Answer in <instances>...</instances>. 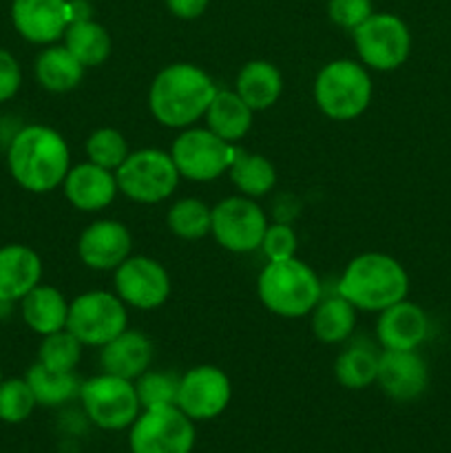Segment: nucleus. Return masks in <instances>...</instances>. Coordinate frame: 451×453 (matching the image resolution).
Here are the masks:
<instances>
[{
	"instance_id": "7ed1b4c3",
	"label": "nucleus",
	"mask_w": 451,
	"mask_h": 453,
	"mask_svg": "<svg viewBox=\"0 0 451 453\" xmlns=\"http://www.w3.org/2000/svg\"><path fill=\"white\" fill-rule=\"evenodd\" d=\"M336 292L358 312H383L389 305L407 299L409 274L398 259L385 252H363L345 265Z\"/></svg>"
},
{
	"instance_id": "7c9ffc66",
	"label": "nucleus",
	"mask_w": 451,
	"mask_h": 453,
	"mask_svg": "<svg viewBox=\"0 0 451 453\" xmlns=\"http://www.w3.org/2000/svg\"><path fill=\"white\" fill-rule=\"evenodd\" d=\"M378 352L365 345H349L334 363V376L345 389H365L376 385L378 374Z\"/></svg>"
},
{
	"instance_id": "f8f14e48",
	"label": "nucleus",
	"mask_w": 451,
	"mask_h": 453,
	"mask_svg": "<svg viewBox=\"0 0 451 453\" xmlns=\"http://www.w3.org/2000/svg\"><path fill=\"white\" fill-rule=\"evenodd\" d=\"M128 429L131 453H190L195 447V420L177 405L141 410Z\"/></svg>"
},
{
	"instance_id": "4468645a",
	"label": "nucleus",
	"mask_w": 451,
	"mask_h": 453,
	"mask_svg": "<svg viewBox=\"0 0 451 453\" xmlns=\"http://www.w3.org/2000/svg\"><path fill=\"white\" fill-rule=\"evenodd\" d=\"M233 398V383L217 365L190 367L180 376L177 407L195 423L212 420L224 414Z\"/></svg>"
},
{
	"instance_id": "ddd939ff",
	"label": "nucleus",
	"mask_w": 451,
	"mask_h": 453,
	"mask_svg": "<svg viewBox=\"0 0 451 453\" xmlns=\"http://www.w3.org/2000/svg\"><path fill=\"white\" fill-rule=\"evenodd\" d=\"M172 290L168 270L157 259L146 255H131L118 270H113V292L126 308L149 310L162 308Z\"/></svg>"
},
{
	"instance_id": "9b49d317",
	"label": "nucleus",
	"mask_w": 451,
	"mask_h": 453,
	"mask_svg": "<svg viewBox=\"0 0 451 453\" xmlns=\"http://www.w3.org/2000/svg\"><path fill=\"white\" fill-rule=\"evenodd\" d=\"M268 224L264 208L246 195H230L212 206L210 234L233 255H250L259 250Z\"/></svg>"
},
{
	"instance_id": "f704fd0d",
	"label": "nucleus",
	"mask_w": 451,
	"mask_h": 453,
	"mask_svg": "<svg viewBox=\"0 0 451 453\" xmlns=\"http://www.w3.org/2000/svg\"><path fill=\"white\" fill-rule=\"evenodd\" d=\"M38 407L27 379H3L0 383V420L7 425H20Z\"/></svg>"
},
{
	"instance_id": "6ab92c4d",
	"label": "nucleus",
	"mask_w": 451,
	"mask_h": 453,
	"mask_svg": "<svg viewBox=\"0 0 451 453\" xmlns=\"http://www.w3.org/2000/svg\"><path fill=\"white\" fill-rule=\"evenodd\" d=\"M429 330L427 312L407 299L385 308L376 319V339L383 349H418Z\"/></svg>"
},
{
	"instance_id": "f257e3e1",
	"label": "nucleus",
	"mask_w": 451,
	"mask_h": 453,
	"mask_svg": "<svg viewBox=\"0 0 451 453\" xmlns=\"http://www.w3.org/2000/svg\"><path fill=\"white\" fill-rule=\"evenodd\" d=\"M7 168L20 188L51 193L60 188L71 168L69 142L47 124H27L9 140Z\"/></svg>"
},
{
	"instance_id": "2eb2a0df",
	"label": "nucleus",
	"mask_w": 451,
	"mask_h": 453,
	"mask_svg": "<svg viewBox=\"0 0 451 453\" xmlns=\"http://www.w3.org/2000/svg\"><path fill=\"white\" fill-rule=\"evenodd\" d=\"M133 255V234L118 219H96L80 233L78 257L87 268L113 273Z\"/></svg>"
},
{
	"instance_id": "5701e85b",
	"label": "nucleus",
	"mask_w": 451,
	"mask_h": 453,
	"mask_svg": "<svg viewBox=\"0 0 451 453\" xmlns=\"http://www.w3.org/2000/svg\"><path fill=\"white\" fill-rule=\"evenodd\" d=\"M234 91L252 111H268L283 93V75L270 60H248L234 78Z\"/></svg>"
},
{
	"instance_id": "f3484780",
	"label": "nucleus",
	"mask_w": 451,
	"mask_h": 453,
	"mask_svg": "<svg viewBox=\"0 0 451 453\" xmlns=\"http://www.w3.org/2000/svg\"><path fill=\"white\" fill-rule=\"evenodd\" d=\"M376 385L392 401L411 403L427 392L429 367L416 349H383Z\"/></svg>"
},
{
	"instance_id": "a878e982",
	"label": "nucleus",
	"mask_w": 451,
	"mask_h": 453,
	"mask_svg": "<svg viewBox=\"0 0 451 453\" xmlns=\"http://www.w3.org/2000/svg\"><path fill=\"white\" fill-rule=\"evenodd\" d=\"M356 319L358 310L339 292L332 296H321L317 308L310 312L314 336L325 345L345 343L356 330Z\"/></svg>"
},
{
	"instance_id": "423d86ee",
	"label": "nucleus",
	"mask_w": 451,
	"mask_h": 453,
	"mask_svg": "<svg viewBox=\"0 0 451 453\" xmlns=\"http://www.w3.org/2000/svg\"><path fill=\"white\" fill-rule=\"evenodd\" d=\"M115 180L119 195L135 203L153 206L172 197L181 177L168 150L137 149L115 171Z\"/></svg>"
},
{
	"instance_id": "473e14b6",
	"label": "nucleus",
	"mask_w": 451,
	"mask_h": 453,
	"mask_svg": "<svg viewBox=\"0 0 451 453\" xmlns=\"http://www.w3.org/2000/svg\"><path fill=\"white\" fill-rule=\"evenodd\" d=\"M82 352L84 345L69 330H60L42 336L38 363L56 372H75V367L82 361Z\"/></svg>"
},
{
	"instance_id": "a19ab883",
	"label": "nucleus",
	"mask_w": 451,
	"mask_h": 453,
	"mask_svg": "<svg viewBox=\"0 0 451 453\" xmlns=\"http://www.w3.org/2000/svg\"><path fill=\"white\" fill-rule=\"evenodd\" d=\"M3 379H4V376H3V367H0V383H3Z\"/></svg>"
},
{
	"instance_id": "20e7f679",
	"label": "nucleus",
	"mask_w": 451,
	"mask_h": 453,
	"mask_svg": "<svg viewBox=\"0 0 451 453\" xmlns=\"http://www.w3.org/2000/svg\"><path fill=\"white\" fill-rule=\"evenodd\" d=\"M256 295L265 310L281 319L310 317L323 296V286L314 268L299 257L268 261L256 279Z\"/></svg>"
},
{
	"instance_id": "f03ea898",
	"label": "nucleus",
	"mask_w": 451,
	"mask_h": 453,
	"mask_svg": "<svg viewBox=\"0 0 451 453\" xmlns=\"http://www.w3.org/2000/svg\"><path fill=\"white\" fill-rule=\"evenodd\" d=\"M217 84L208 71L193 62H172L153 78L149 88V111L166 128L195 127L203 122Z\"/></svg>"
},
{
	"instance_id": "412c9836",
	"label": "nucleus",
	"mask_w": 451,
	"mask_h": 453,
	"mask_svg": "<svg viewBox=\"0 0 451 453\" xmlns=\"http://www.w3.org/2000/svg\"><path fill=\"white\" fill-rule=\"evenodd\" d=\"M42 283V259L25 243L0 248V299L20 303L35 286Z\"/></svg>"
},
{
	"instance_id": "e433bc0d",
	"label": "nucleus",
	"mask_w": 451,
	"mask_h": 453,
	"mask_svg": "<svg viewBox=\"0 0 451 453\" xmlns=\"http://www.w3.org/2000/svg\"><path fill=\"white\" fill-rule=\"evenodd\" d=\"M374 13L371 0H327V16L336 27L354 31Z\"/></svg>"
},
{
	"instance_id": "aec40b11",
	"label": "nucleus",
	"mask_w": 451,
	"mask_h": 453,
	"mask_svg": "<svg viewBox=\"0 0 451 453\" xmlns=\"http://www.w3.org/2000/svg\"><path fill=\"white\" fill-rule=\"evenodd\" d=\"M155 345L150 336L140 330H126L100 348V365L106 374L137 380L153 367Z\"/></svg>"
},
{
	"instance_id": "b1692460",
	"label": "nucleus",
	"mask_w": 451,
	"mask_h": 453,
	"mask_svg": "<svg viewBox=\"0 0 451 453\" xmlns=\"http://www.w3.org/2000/svg\"><path fill=\"white\" fill-rule=\"evenodd\" d=\"M69 303L71 301H66V296L57 288L40 283L20 301L22 321L38 336L66 330Z\"/></svg>"
},
{
	"instance_id": "c85d7f7f",
	"label": "nucleus",
	"mask_w": 451,
	"mask_h": 453,
	"mask_svg": "<svg viewBox=\"0 0 451 453\" xmlns=\"http://www.w3.org/2000/svg\"><path fill=\"white\" fill-rule=\"evenodd\" d=\"M31 392H34L35 403L42 407H60L65 403L73 401L80 396L82 383L78 380L75 372H56L44 367L42 363L35 361L25 374Z\"/></svg>"
},
{
	"instance_id": "c9c22d12",
	"label": "nucleus",
	"mask_w": 451,
	"mask_h": 453,
	"mask_svg": "<svg viewBox=\"0 0 451 453\" xmlns=\"http://www.w3.org/2000/svg\"><path fill=\"white\" fill-rule=\"evenodd\" d=\"M296 248H299L296 230L290 224H286V221H274V224H268V228H265L259 250L264 252L268 261H281L296 257Z\"/></svg>"
},
{
	"instance_id": "bb28decb",
	"label": "nucleus",
	"mask_w": 451,
	"mask_h": 453,
	"mask_svg": "<svg viewBox=\"0 0 451 453\" xmlns=\"http://www.w3.org/2000/svg\"><path fill=\"white\" fill-rule=\"evenodd\" d=\"M62 44L73 53L75 60L84 66L104 65L113 51V40L106 31L104 25L96 22L93 18H82V20H73L66 27L65 35H62Z\"/></svg>"
},
{
	"instance_id": "cd10ccee",
	"label": "nucleus",
	"mask_w": 451,
	"mask_h": 453,
	"mask_svg": "<svg viewBox=\"0 0 451 453\" xmlns=\"http://www.w3.org/2000/svg\"><path fill=\"white\" fill-rule=\"evenodd\" d=\"M226 175L230 177L239 195H246L250 199L265 197L270 190H274L279 180L277 168L265 155L241 150L239 146Z\"/></svg>"
},
{
	"instance_id": "c756f323",
	"label": "nucleus",
	"mask_w": 451,
	"mask_h": 453,
	"mask_svg": "<svg viewBox=\"0 0 451 453\" xmlns=\"http://www.w3.org/2000/svg\"><path fill=\"white\" fill-rule=\"evenodd\" d=\"M166 226L177 239L199 242L208 237L212 228V206L199 197H181L171 203L166 212Z\"/></svg>"
},
{
	"instance_id": "9d476101",
	"label": "nucleus",
	"mask_w": 451,
	"mask_h": 453,
	"mask_svg": "<svg viewBox=\"0 0 451 453\" xmlns=\"http://www.w3.org/2000/svg\"><path fill=\"white\" fill-rule=\"evenodd\" d=\"M78 398L88 420L104 432L128 429L141 411L135 383L106 372L84 380Z\"/></svg>"
},
{
	"instance_id": "72a5a7b5",
	"label": "nucleus",
	"mask_w": 451,
	"mask_h": 453,
	"mask_svg": "<svg viewBox=\"0 0 451 453\" xmlns=\"http://www.w3.org/2000/svg\"><path fill=\"white\" fill-rule=\"evenodd\" d=\"M137 389L141 410H155V407L177 405V389H180V376L171 372H159L150 367L149 372L133 380Z\"/></svg>"
},
{
	"instance_id": "58836bf2",
	"label": "nucleus",
	"mask_w": 451,
	"mask_h": 453,
	"mask_svg": "<svg viewBox=\"0 0 451 453\" xmlns=\"http://www.w3.org/2000/svg\"><path fill=\"white\" fill-rule=\"evenodd\" d=\"M166 9L180 20H197L206 13L210 0H164Z\"/></svg>"
},
{
	"instance_id": "39448f33",
	"label": "nucleus",
	"mask_w": 451,
	"mask_h": 453,
	"mask_svg": "<svg viewBox=\"0 0 451 453\" xmlns=\"http://www.w3.org/2000/svg\"><path fill=\"white\" fill-rule=\"evenodd\" d=\"M312 93L318 111L325 118L349 122L370 109L374 84L370 69L361 60L339 58L318 69Z\"/></svg>"
},
{
	"instance_id": "dca6fc26",
	"label": "nucleus",
	"mask_w": 451,
	"mask_h": 453,
	"mask_svg": "<svg viewBox=\"0 0 451 453\" xmlns=\"http://www.w3.org/2000/svg\"><path fill=\"white\" fill-rule=\"evenodd\" d=\"M71 20H73L71 0H13L11 3L13 29L27 42L40 47L62 40Z\"/></svg>"
},
{
	"instance_id": "2f4dec72",
	"label": "nucleus",
	"mask_w": 451,
	"mask_h": 453,
	"mask_svg": "<svg viewBox=\"0 0 451 453\" xmlns=\"http://www.w3.org/2000/svg\"><path fill=\"white\" fill-rule=\"evenodd\" d=\"M84 153H87L88 162L115 173L122 166L124 159L128 157L131 146H128L122 131H118L113 127H100L87 137V142H84Z\"/></svg>"
},
{
	"instance_id": "6e6552de",
	"label": "nucleus",
	"mask_w": 451,
	"mask_h": 453,
	"mask_svg": "<svg viewBox=\"0 0 451 453\" xmlns=\"http://www.w3.org/2000/svg\"><path fill=\"white\" fill-rule=\"evenodd\" d=\"M128 327V308L115 292L87 290L69 303L66 330L84 348H102Z\"/></svg>"
},
{
	"instance_id": "1a4fd4ad",
	"label": "nucleus",
	"mask_w": 451,
	"mask_h": 453,
	"mask_svg": "<svg viewBox=\"0 0 451 453\" xmlns=\"http://www.w3.org/2000/svg\"><path fill=\"white\" fill-rule=\"evenodd\" d=\"M358 60L370 71H396L411 53V31L396 13L374 12L352 31Z\"/></svg>"
},
{
	"instance_id": "a211bd4d",
	"label": "nucleus",
	"mask_w": 451,
	"mask_h": 453,
	"mask_svg": "<svg viewBox=\"0 0 451 453\" xmlns=\"http://www.w3.org/2000/svg\"><path fill=\"white\" fill-rule=\"evenodd\" d=\"M60 188L66 202L80 212L106 211L119 195L115 173L97 166L88 159L69 168Z\"/></svg>"
},
{
	"instance_id": "0eeeda50",
	"label": "nucleus",
	"mask_w": 451,
	"mask_h": 453,
	"mask_svg": "<svg viewBox=\"0 0 451 453\" xmlns=\"http://www.w3.org/2000/svg\"><path fill=\"white\" fill-rule=\"evenodd\" d=\"M168 153H171L181 180L206 184V181H215L228 173L237 146L217 137L210 128L195 124V127L181 128L180 135L172 140Z\"/></svg>"
},
{
	"instance_id": "4c0bfd02",
	"label": "nucleus",
	"mask_w": 451,
	"mask_h": 453,
	"mask_svg": "<svg viewBox=\"0 0 451 453\" xmlns=\"http://www.w3.org/2000/svg\"><path fill=\"white\" fill-rule=\"evenodd\" d=\"M22 87V69L11 51L0 47V104L13 100Z\"/></svg>"
},
{
	"instance_id": "393cba45",
	"label": "nucleus",
	"mask_w": 451,
	"mask_h": 453,
	"mask_svg": "<svg viewBox=\"0 0 451 453\" xmlns=\"http://www.w3.org/2000/svg\"><path fill=\"white\" fill-rule=\"evenodd\" d=\"M84 66L73 58L65 44H47L38 53L34 65L35 80L49 93H69L84 80Z\"/></svg>"
},
{
	"instance_id": "4be33fe9",
	"label": "nucleus",
	"mask_w": 451,
	"mask_h": 453,
	"mask_svg": "<svg viewBox=\"0 0 451 453\" xmlns=\"http://www.w3.org/2000/svg\"><path fill=\"white\" fill-rule=\"evenodd\" d=\"M252 122H255V111L239 97L234 88H217L203 115V127L234 146H239V142L250 133Z\"/></svg>"
},
{
	"instance_id": "ea45409f",
	"label": "nucleus",
	"mask_w": 451,
	"mask_h": 453,
	"mask_svg": "<svg viewBox=\"0 0 451 453\" xmlns=\"http://www.w3.org/2000/svg\"><path fill=\"white\" fill-rule=\"evenodd\" d=\"M11 308H13V303H9V301L0 299V319L9 317V312H11Z\"/></svg>"
}]
</instances>
